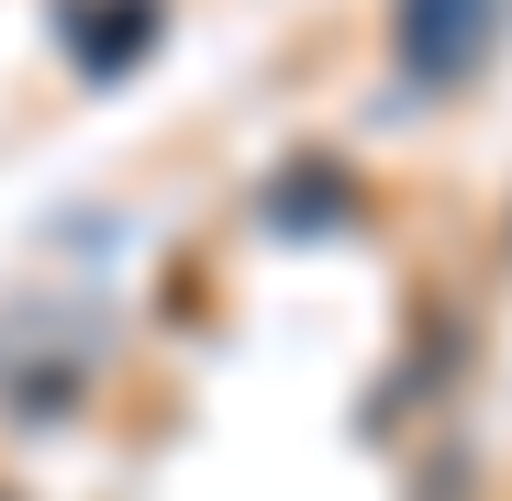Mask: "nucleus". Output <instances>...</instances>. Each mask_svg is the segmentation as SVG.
I'll return each mask as SVG.
<instances>
[{
	"instance_id": "1",
	"label": "nucleus",
	"mask_w": 512,
	"mask_h": 501,
	"mask_svg": "<svg viewBox=\"0 0 512 501\" xmlns=\"http://www.w3.org/2000/svg\"><path fill=\"white\" fill-rule=\"evenodd\" d=\"M501 34V0H401V67L412 78H468Z\"/></svg>"
}]
</instances>
